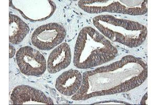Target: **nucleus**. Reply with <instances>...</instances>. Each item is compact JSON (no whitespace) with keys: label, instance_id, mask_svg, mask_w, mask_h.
Masks as SVG:
<instances>
[{"label":"nucleus","instance_id":"obj_1","mask_svg":"<svg viewBox=\"0 0 157 105\" xmlns=\"http://www.w3.org/2000/svg\"><path fill=\"white\" fill-rule=\"evenodd\" d=\"M132 56L124 57L121 60L84 72L80 88L72 99L86 100L93 97L124 93L138 87L147 78L146 64Z\"/></svg>","mask_w":157,"mask_h":105},{"label":"nucleus","instance_id":"obj_2","mask_svg":"<svg viewBox=\"0 0 157 105\" xmlns=\"http://www.w3.org/2000/svg\"><path fill=\"white\" fill-rule=\"evenodd\" d=\"M118 51L103 35L91 27L81 30L75 43L73 64L80 69H89L112 61Z\"/></svg>","mask_w":157,"mask_h":105},{"label":"nucleus","instance_id":"obj_3","mask_svg":"<svg viewBox=\"0 0 157 105\" xmlns=\"http://www.w3.org/2000/svg\"><path fill=\"white\" fill-rule=\"evenodd\" d=\"M93 22L95 26L106 38L131 48L141 45L146 39V27L136 22L109 15L96 16Z\"/></svg>","mask_w":157,"mask_h":105},{"label":"nucleus","instance_id":"obj_4","mask_svg":"<svg viewBox=\"0 0 157 105\" xmlns=\"http://www.w3.org/2000/svg\"><path fill=\"white\" fill-rule=\"evenodd\" d=\"M148 1H80L78 6L89 13H121L130 15H140L147 12Z\"/></svg>","mask_w":157,"mask_h":105},{"label":"nucleus","instance_id":"obj_5","mask_svg":"<svg viewBox=\"0 0 157 105\" xmlns=\"http://www.w3.org/2000/svg\"><path fill=\"white\" fill-rule=\"evenodd\" d=\"M66 30L62 25L55 23L38 27L32 36V43L39 50H52L63 41Z\"/></svg>","mask_w":157,"mask_h":105},{"label":"nucleus","instance_id":"obj_6","mask_svg":"<svg viewBox=\"0 0 157 105\" xmlns=\"http://www.w3.org/2000/svg\"><path fill=\"white\" fill-rule=\"evenodd\" d=\"M16 62L21 73L29 76L42 75L47 68L44 56L37 50L30 46H24L17 52Z\"/></svg>","mask_w":157,"mask_h":105},{"label":"nucleus","instance_id":"obj_7","mask_svg":"<svg viewBox=\"0 0 157 105\" xmlns=\"http://www.w3.org/2000/svg\"><path fill=\"white\" fill-rule=\"evenodd\" d=\"M11 99L13 105L54 103L52 99L41 91L26 85L18 86L15 88L11 94Z\"/></svg>","mask_w":157,"mask_h":105},{"label":"nucleus","instance_id":"obj_8","mask_svg":"<svg viewBox=\"0 0 157 105\" xmlns=\"http://www.w3.org/2000/svg\"><path fill=\"white\" fill-rule=\"evenodd\" d=\"M71 61V52L69 45L62 43L55 48L49 56L47 70L50 74H55L69 66Z\"/></svg>","mask_w":157,"mask_h":105},{"label":"nucleus","instance_id":"obj_9","mask_svg":"<svg viewBox=\"0 0 157 105\" xmlns=\"http://www.w3.org/2000/svg\"><path fill=\"white\" fill-rule=\"evenodd\" d=\"M82 82V75L75 70H70L63 73L56 80V88L61 94L70 96L77 93Z\"/></svg>","mask_w":157,"mask_h":105},{"label":"nucleus","instance_id":"obj_10","mask_svg":"<svg viewBox=\"0 0 157 105\" xmlns=\"http://www.w3.org/2000/svg\"><path fill=\"white\" fill-rule=\"evenodd\" d=\"M10 43L18 44L29 32V25L15 15H9Z\"/></svg>","mask_w":157,"mask_h":105},{"label":"nucleus","instance_id":"obj_11","mask_svg":"<svg viewBox=\"0 0 157 105\" xmlns=\"http://www.w3.org/2000/svg\"><path fill=\"white\" fill-rule=\"evenodd\" d=\"M16 53V50L14 47L12 46V45L10 44V55L9 57L10 59L14 57Z\"/></svg>","mask_w":157,"mask_h":105},{"label":"nucleus","instance_id":"obj_12","mask_svg":"<svg viewBox=\"0 0 157 105\" xmlns=\"http://www.w3.org/2000/svg\"><path fill=\"white\" fill-rule=\"evenodd\" d=\"M148 93H146V94L144 95V96L143 97V99H141V105H147V99H148V95H147Z\"/></svg>","mask_w":157,"mask_h":105}]
</instances>
